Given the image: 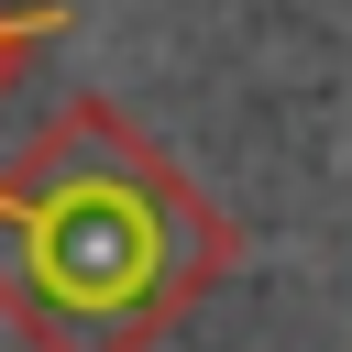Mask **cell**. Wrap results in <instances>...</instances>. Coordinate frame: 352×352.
I'll return each mask as SVG.
<instances>
[{
	"label": "cell",
	"mask_w": 352,
	"mask_h": 352,
	"mask_svg": "<svg viewBox=\"0 0 352 352\" xmlns=\"http://www.w3.org/2000/svg\"><path fill=\"white\" fill-rule=\"evenodd\" d=\"M55 33H66V11H55V0L0 11V88H11V77H22V55H33V44H55Z\"/></svg>",
	"instance_id": "2"
},
{
	"label": "cell",
	"mask_w": 352,
	"mask_h": 352,
	"mask_svg": "<svg viewBox=\"0 0 352 352\" xmlns=\"http://www.w3.org/2000/svg\"><path fill=\"white\" fill-rule=\"evenodd\" d=\"M231 264L242 231L121 99H66L0 165V319L33 352H154Z\"/></svg>",
	"instance_id": "1"
}]
</instances>
